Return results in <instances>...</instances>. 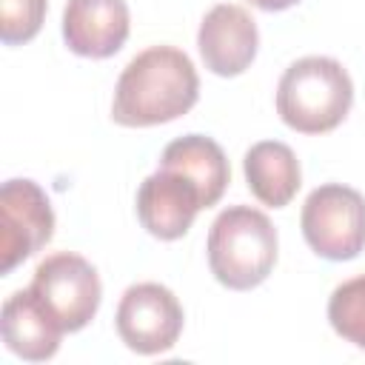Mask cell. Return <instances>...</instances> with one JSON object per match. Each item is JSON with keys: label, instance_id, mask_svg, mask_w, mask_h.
Masks as SVG:
<instances>
[{"label": "cell", "instance_id": "cell-1", "mask_svg": "<svg viewBox=\"0 0 365 365\" xmlns=\"http://www.w3.org/2000/svg\"><path fill=\"white\" fill-rule=\"evenodd\" d=\"M200 77L191 57L174 46H151L128 60L114 86L111 120L125 128L171 123L194 108Z\"/></svg>", "mask_w": 365, "mask_h": 365}, {"label": "cell", "instance_id": "cell-2", "mask_svg": "<svg viewBox=\"0 0 365 365\" xmlns=\"http://www.w3.org/2000/svg\"><path fill=\"white\" fill-rule=\"evenodd\" d=\"M354 106V83L334 57L311 54L294 60L277 86V114L299 134L334 131Z\"/></svg>", "mask_w": 365, "mask_h": 365}, {"label": "cell", "instance_id": "cell-3", "mask_svg": "<svg viewBox=\"0 0 365 365\" xmlns=\"http://www.w3.org/2000/svg\"><path fill=\"white\" fill-rule=\"evenodd\" d=\"M277 228L259 208L231 205L208 228V268L231 291H251L277 265Z\"/></svg>", "mask_w": 365, "mask_h": 365}, {"label": "cell", "instance_id": "cell-4", "mask_svg": "<svg viewBox=\"0 0 365 365\" xmlns=\"http://www.w3.org/2000/svg\"><path fill=\"white\" fill-rule=\"evenodd\" d=\"M299 225L305 242L322 259H354L365 248V197L351 185L325 182L308 194Z\"/></svg>", "mask_w": 365, "mask_h": 365}, {"label": "cell", "instance_id": "cell-5", "mask_svg": "<svg viewBox=\"0 0 365 365\" xmlns=\"http://www.w3.org/2000/svg\"><path fill=\"white\" fill-rule=\"evenodd\" d=\"M29 288L37 294V299L48 308V314L60 322L66 334L86 328L103 299L97 268L86 257L71 251H57L46 257L37 265Z\"/></svg>", "mask_w": 365, "mask_h": 365}, {"label": "cell", "instance_id": "cell-6", "mask_svg": "<svg viewBox=\"0 0 365 365\" xmlns=\"http://www.w3.org/2000/svg\"><path fill=\"white\" fill-rule=\"evenodd\" d=\"M182 305L171 288L160 282H137L120 297L114 325L125 348L143 356L171 351L182 334Z\"/></svg>", "mask_w": 365, "mask_h": 365}, {"label": "cell", "instance_id": "cell-7", "mask_svg": "<svg viewBox=\"0 0 365 365\" xmlns=\"http://www.w3.org/2000/svg\"><path fill=\"white\" fill-rule=\"evenodd\" d=\"M0 271L11 274L54 237V211L34 180H6L0 188Z\"/></svg>", "mask_w": 365, "mask_h": 365}, {"label": "cell", "instance_id": "cell-8", "mask_svg": "<svg viewBox=\"0 0 365 365\" xmlns=\"http://www.w3.org/2000/svg\"><path fill=\"white\" fill-rule=\"evenodd\" d=\"M259 46V31L254 17L237 3L214 6L197 31V48L205 68L217 77H237L242 74Z\"/></svg>", "mask_w": 365, "mask_h": 365}, {"label": "cell", "instance_id": "cell-9", "mask_svg": "<svg viewBox=\"0 0 365 365\" xmlns=\"http://www.w3.org/2000/svg\"><path fill=\"white\" fill-rule=\"evenodd\" d=\"M202 208L200 188L180 171L163 165L145 177L137 191V217L157 240H180Z\"/></svg>", "mask_w": 365, "mask_h": 365}, {"label": "cell", "instance_id": "cell-10", "mask_svg": "<svg viewBox=\"0 0 365 365\" xmlns=\"http://www.w3.org/2000/svg\"><path fill=\"white\" fill-rule=\"evenodd\" d=\"M131 31L125 0H68L63 9L66 46L91 60L117 54Z\"/></svg>", "mask_w": 365, "mask_h": 365}, {"label": "cell", "instance_id": "cell-11", "mask_svg": "<svg viewBox=\"0 0 365 365\" xmlns=\"http://www.w3.org/2000/svg\"><path fill=\"white\" fill-rule=\"evenodd\" d=\"M0 331H3V342L6 348L29 362H46L57 354L60 339H63V328L60 322L48 314V308L37 299V294L31 288L14 291L6 302H3V314H0Z\"/></svg>", "mask_w": 365, "mask_h": 365}, {"label": "cell", "instance_id": "cell-12", "mask_svg": "<svg viewBox=\"0 0 365 365\" xmlns=\"http://www.w3.org/2000/svg\"><path fill=\"white\" fill-rule=\"evenodd\" d=\"M160 165L188 177L200 188L205 208L217 205L231 182V168H228V157L222 145L205 134H185V137L171 140L163 148Z\"/></svg>", "mask_w": 365, "mask_h": 365}, {"label": "cell", "instance_id": "cell-13", "mask_svg": "<svg viewBox=\"0 0 365 365\" xmlns=\"http://www.w3.org/2000/svg\"><path fill=\"white\" fill-rule=\"evenodd\" d=\"M242 171H245V182H248L251 194L268 208L288 205L302 185L299 160L291 151V145H285L279 140L254 143L245 151Z\"/></svg>", "mask_w": 365, "mask_h": 365}, {"label": "cell", "instance_id": "cell-14", "mask_svg": "<svg viewBox=\"0 0 365 365\" xmlns=\"http://www.w3.org/2000/svg\"><path fill=\"white\" fill-rule=\"evenodd\" d=\"M328 322L342 339L365 351V274L334 288L328 299Z\"/></svg>", "mask_w": 365, "mask_h": 365}, {"label": "cell", "instance_id": "cell-15", "mask_svg": "<svg viewBox=\"0 0 365 365\" xmlns=\"http://www.w3.org/2000/svg\"><path fill=\"white\" fill-rule=\"evenodd\" d=\"M48 0H3L0 3V40L6 46H20L37 37L46 20Z\"/></svg>", "mask_w": 365, "mask_h": 365}, {"label": "cell", "instance_id": "cell-16", "mask_svg": "<svg viewBox=\"0 0 365 365\" xmlns=\"http://www.w3.org/2000/svg\"><path fill=\"white\" fill-rule=\"evenodd\" d=\"M245 3H251V6H257L262 11H285V9L297 6L299 0H245Z\"/></svg>", "mask_w": 365, "mask_h": 365}]
</instances>
